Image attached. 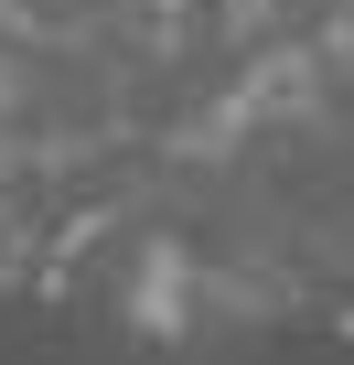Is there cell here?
Segmentation results:
<instances>
[{
    "label": "cell",
    "instance_id": "6da1fadb",
    "mask_svg": "<svg viewBox=\"0 0 354 365\" xmlns=\"http://www.w3.org/2000/svg\"><path fill=\"white\" fill-rule=\"evenodd\" d=\"M226 11H269V0H226Z\"/></svg>",
    "mask_w": 354,
    "mask_h": 365
},
{
    "label": "cell",
    "instance_id": "7a4b0ae2",
    "mask_svg": "<svg viewBox=\"0 0 354 365\" xmlns=\"http://www.w3.org/2000/svg\"><path fill=\"white\" fill-rule=\"evenodd\" d=\"M0 97H11V76H0Z\"/></svg>",
    "mask_w": 354,
    "mask_h": 365
}]
</instances>
